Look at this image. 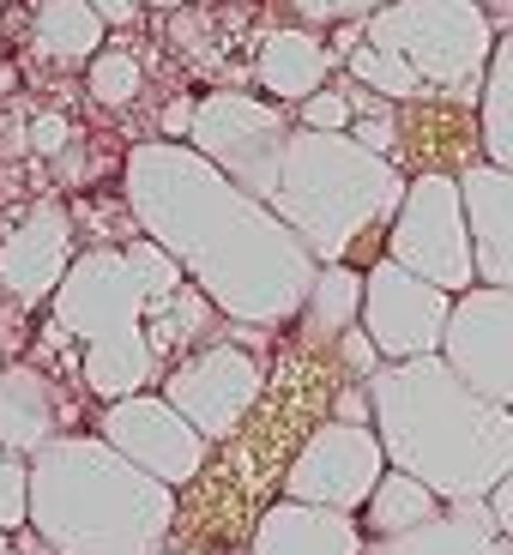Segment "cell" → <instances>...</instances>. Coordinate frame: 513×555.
<instances>
[{
	"mask_svg": "<svg viewBox=\"0 0 513 555\" xmlns=\"http://www.w3.org/2000/svg\"><path fill=\"white\" fill-rule=\"evenodd\" d=\"M121 199L139 236L181 260V272L236 326L303 320L320 260L266 199L200 157L188 139H145L121 164Z\"/></svg>",
	"mask_w": 513,
	"mask_h": 555,
	"instance_id": "6da1fadb",
	"label": "cell"
},
{
	"mask_svg": "<svg viewBox=\"0 0 513 555\" xmlns=\"http://www.w3.org/2000/svg\"><path fill=\"white\" fill-rule=\"evenodd\" d=\"M369 399L387 465L429 483L441 501H489L513 472V411L465 387L447 357L381 362Z\"/></svg>",
	"mask_w": 513,
	"mask_h": 555,
	"instance_id": "7a4b0ae2",
	"label": "cell"
},
{
	"mask_svg": "<svg viewBox=\"0 0 513 555\" xmlns=\"http://www.w3.org/2000/svg\"><path fill=\"white\" fill-rule=\"evenodd\" d=\"M188 284L194 278L152 236H133L121 248L98 242L73 260L49 302V326L79 345V380L91 399H133L169 375L152 345V314H164Z\"/></svg>",
	"mask_w": 513,
	"mask_h": 555,
	"instance_id": "3957f363",
	"label": "cell"
},
{
	"mask_svg": "<svg viewBox=\"0 0 513 555\" xmlns=\"http://www.w3.org/2000/svg\"><path fill=\"white\" fill-rule=\"evenodd\" d=\"M176 489L103 435H61L30 459V538L49 555H164Z\"/></svg>",
	"mask_w": 513,
	"mask_h": 555,
	"instance_id": "277c9868",
	"label": "cell"
},
{
	"mask_svg": "<svg viewBox=\"0 0 513 555\" xmlns=\"http://www.w3.org/2000/svg\"><path fill=\"white\" fill-rule=\"evenodd\" d=\"M405 164L369 152L357 133H315L296 121L284 164H278V188L266 206L291 223L308 242L320 266H338L375 242L381 230H393L405 206Z\"/></svg>",
	"mask_w": 513,
	"mask_h": 555,
	"instance_id": "5b68a950",
	"label": "cell"
},
{
	"mask_svg": "<svg viewBox=\"0 0 513 555\" xmlns=\"http://www.w3.org/2000/svg\"><path fill=\"white\" fill-rule=\"evenodd\" d=\"M362 42L399 55L429 103L477 109L501 25L484 0H393L375 18H362Z\"/></svg>",
	"mask_w": 513,
	"mask_h": 555,
	"instance_id": "8992f818",
	"label": "cell"
},
{
	"mask_svg": "<svg viewBox=\"0 0 513 555\" xmlns=\"http://www.w3.org/2000/svg\"><path fill=\"white\" fill-rule=\"evenodd\" d=\"M387 260H399L405 272L429 278V284H441L453 296L477 291V254H472L459 169H416L411 176L405 206L387 230Z\"/></svg>",
	"mask_w": 513,
	"mask_h": 555,
	"instance_id": "52a82bcc",
	"label": "cell"
},
{
	"mask_svg": "<svg viewBox=\"0 0 513 555\" xmlns=\"http://www.w3.org/2000/svg\"><path fill=\"white\" fill-rule=\"evenodd\" d=\"M291 127L296 121L284 115V103L223 85V91H206V98H200L188 145H194L200 157H211V164L236 181V188H248L254 199H272L278 164H284V145H291Z\"/></svg>",
	"mask_w": 513,
	"mask_h": 555,
	"instance_id": "ba28073f",
	"label": "cell"
},
{
	"mask_svg": "<svg viewBox=\"0 0 513 555\" xmlns=\"http://www.w3.org/2000/svg\"><path fill=\"white\" fill-rule=\"evenodd\" d=\"M260 387H266L260 357L242 350V345H223V338L200 345L194 357H181L176 369L157 380V392H164L206 441H230V435L242 429V416L260 404Z\"/></svg>",
	"mask_w": 513,
	"mask_h": 555,
	"instance_id": "9c48e42d",
	"label": "cell"
},
{
	"mask_svg": "<svg viewBox=\"0 0 513 555\" xmlns=\"http://www.w3.org/2000/svg\"><path fill=\"white\" fill-rule=\"evenodd\" d=\"M387 447L362 423H320L303 447H296L291 472H284V495L315 501V507H338V514H362L375 483L387 477Z\"/></svg>",
	"mask_w": 513,
	"mask_h": 555,
	"instance_id": "30bf717a",
	"label": "cell"
},
{
	"mask_svg": "<svg viewBox=\"0 0 513 555\" xmlns=\"http://www.w3.org/2000/svg\"><path fill=\"white\" fill-rule=\"evenodd\" d=\"M447 320H453V291H441V284H429V278L405 272V266L387 260V254L369 266V291H362V333L375 338L387 362L441 357Z\"/></svg>",
	"mask_w": 513,
	"mask_h": 555,
	"instance_id": "8fae6325",
	"label": "cell"
},
{
	"mask_svg": "<svg viewBox=\"0 0 513 555\" xmlns=\"http://www.w3.org/2000/svg\"><path fill=\"white\" fill-rule=\"evenodd\" d=\"M98 435L115 453L133 459L139 472H152L157 483H169V489L194 483V477L206 472V453H211V441L164 399V392H133V399L103 404Z\"/></svg>",
	"mask_w": 513,
	"mask_h": 555,
	"instance_id": "7c38bea8",
	"label": "cell"
},
{
	"mask_svg": "<svg viewBox=\"0 0 513 555\" xmlns=\"http://www.w3.org/2000/svg\"><path fill=\"white\" fill-rule=\"evenodd\" d=\"M79 260V230H73V211L61 199H37L25 206V218L0 236V302L13 314L30 308H49L61 291V278Z\"/></svg>",
	"mask_w": 513,
	"mask_h": 555,
	"instance_id": "4fadbf2b",
	"label": "cell"
},
{
	"mask_svg": "<svg viewBox=\"0 0 513 555\" xmlns=\"http://www.w3.org/2000/svg\"><path fill=\"white\" fill-rule=\"evenodd\" d=\"M441 357L465 387L513 411V291L477 284V291L453 296Z\"/></svg>",
	"mask_w": 513,
	"mask_h": 555,
	"instance_id": "5bb4252c",
	"label": "cell"
},
{
	"mask_svg": "<svg viewBox=\"0 0 513 555\" xmlns=\"http://www.w3.org/2000/svg\"><path fill=\"white\" fill-rule=\"evenodd\" d=\"M61 435H73L67 387L49 369H37V362H7L0 369V447L37 459Z\"/></svg>",
	"mask_w": 513,
	"mask_h": 555,
	"instance_id": "9a60e30c",
	"label": "cell"
},
{
	"mask_svg": "<svg viewBox=\"0 0 513 555\" xmlns=\"http://www.w3.org/2000/svg\"><path fill=\"white\" fill-rule=\"evenodd\" d=\"M465 188V223H472V254H477V284L513 291V169L472 157L459 169Z\"/></svg>",
	"mask_w": 513,
	"mask_h": 555,
	"instance_id": "2e32d148",
	"label": "cell"
},
{
	"mask_svg": "<svg viewBox=\"0 0 513 555\" xmlns=\"http://www.w3.org/2000/svg\"><path fill=\"white\" fill-rule=\"evenodd\" d=\"M369 538H362L357 514H338V507H315V501H272L260 519H254L248 555H362Z\"/></svg>",
	"mask_w": 513,
	"mask_h": 555,
	"instance_id": "e0dca14e",
	"label": "cell"
},
{
	"mask_svg": "<svg viewBox=\"0 0 513 555\" xmlns=\"http://www.w3.org/2000/svg\"><path fill=\"white\" fill-rule=\"evenodd\" d=\"M333 67H338V55L308 25H278L254 49V85H260V98L284 103V109H303L315 91H326Z\"/></svg>",
	"mask_w": 513,
	"mask_h": 555,
	"instance_id": "ac0fdd59",
	"label": "cell"
},
{
	"mask_svg": "<svg viewBox=\"0 0 513 555\" xmlns=\"http://www.w3.org/2000/svg\"><path fill=\"white\" fill-rule=\"evenodd\" d=\"M362 555H513V538H501L489 501H447V514L405 538H369Z\"/></svg>",
	"mask_w": 513,
	"mask_h": 555,
	"instance_id": "d6986e66",
	"label": "cell"
},
{
	"mask_svg": "<svg viewBox=\"0 0 513 555\" xmlns=\"http://www.w3.org/2000/svg\"><path fill=\"white\" fill-rule=\"evenodd\" d=\"M103 13L91 0H37L30 7V49L55 67H79V61L103 55Z\"/></svg>",
	"mask_w": 513,
	"mask_h": 555,
	"instance_id": "ffe728a7",
	"label": "cell"
},
{
	"mask_svg": "<svg viewBox=\"0 0 513 555\" xmlns=\"http://www.w3.org/2000/svg\"><path fill=\"white\" fill-rule=\"evenodd\" d=\"M362 291H369V272H357L350 260L320 266L315 291H308V302H303L308 345H338L350 326H362Z\"/></svg>",
	"mask_w": 513,
	"mask_h": 555,
	"instance_id": "44dd1931",
	"label": "cell"
},
{
	"mask_svg": "<svg viewBox=\"0 0 513 555\" xmlns=\"http://www.w3.org/2000/svg\"><path fill=\"white\" fill-rule=\"evenodd\" d=\"M441 514H447V501L435 495L429 483H416L411 472H387L357 519H362V538H405V531L429 526V519H441Z\"/></svg>",
	"mask_w": 513,
	"mask_h": 555,
	"instance_id": "7402d4cb",
	"label": "cell"
},
{
	"mask_svg": "<svg viewBox=\"0 0 513 555\" xmlns=\"http://www.w3.org/2000/svg\"><path fill=\"white\" fill-rule=\"evenodd\" d=\"M477 152L513 169V30H501L496 55H489V79L477 98Z\"/></svg>",
	"mask_w": 513,
	"mask_h": 555,
	"instance_id": "603a6c76",
	"label": "cell"
},
{
	"mask_svg": "<svg viewBox=\"0 0 513 555\" xmlns=\"http://www.w3.org/2000/svg\"><path fill=\"white\" fill-rule=\"evenodd\" d=\"M85 91H91L98 109H127V103H139V91H145V67H139V55H127V49H103V55L85 61Z\"/></svg>",
	"mask_w": 513,
	"mask_h": 555,
	"instance_id": "cb8c5ba5",
	"label": "cell"
},
{
	"mask_svg": "<svg viewBox=\"0 0 513 555\" xmlns=\"http://www.w3.org/2000/svg\"><path fill=\"white\" fill-rule=\"evenodd\" d=\"M0 531H30V459L0 447Z\"/></svg>",
	"mask_w": 513,
	"mask_h": 555,
	"instance_id": "d4e9b609",
	"label": "cell"
},
{
	"mask_svg": "<svg viewBox=\"0 0 513 555\" xmlns=\"http://www.w3.org/2000/svg\"><path fill=\"white\" fill-rule=\"evenodd\" d=\"M308 30H338V25H362V18H375L381 7L393 0H284Z\"/></svg>",
	"mask_w": 513,
	"mask_h": 555,
	"instance_id": "484cf974",
	"label": "cell"
},
{
	"mask_svg": "<svg viewBox=\"0 0 513 555\" xmlns=\"http://www.w3.org/2000/svg\"><path fill=\"white\" fill-rule=\"evenodd\" d=\"M296 121L315 127V133H350V121H357V103H350V85H326V91H315V98L296 109Z\"/></svg>",
	"mask_w": 513,
	"mask_h": 555,
	"instance_id": "4316f807",
	"label": "cell"
},
{
	"mask_svg": "<svg viewBox=\"0 0 513 555\" xmlns=\"http://www.w3.org/2000/svg\"><path fill=\"white\" fill-rule=\"evenodd\" d=\"M25 145L37 157H61L73 145V121L67 115H55V109H42V115H30V127H25Z\"/></svg>",
	"mask_w": 513,
	"mask_h": 555,
	"instance_id": "83f0119b",
	"label": "cell"
},
{
	"mask_svg": "<svg viewBox=\"0 0 513 555\" xmlns=\"http://www.w3.org/2000/svg\"><path fill=\"white\" fill-rule=\"evenodd\" d=\"M338 362H345V369H350V375H357V380H369V375H375V369H381V362H387V357H381V345H375V338H369V333H362V326H350V333L345 338H338Z\"/></svg>",
	"mask_w": 513,
	"mask_h": 555,
	"instance_id": "f1b7e54d",
	"label": "cell"
},
{
	"mask_svg": "<svg viewBox=\"0 0 513 555\" xmlns=\"http://www.w3.org/2000/svg\"><path fill=\"white\" fill-rule=\"evenodd\" d=\"M333 416H338V423H362V429H375V399H369V380L338 392V399H333Z\"/></svg>",
	"mask_w": 513,
	"mask_h": 555,
	"instance_id": "f546056e",
	"label": "cell"
},
{
	"mask_svg": "<svg viewBox=\"0 0 513 555\" xmlns=\"http://www.w3.org/2000/svg\"><path fill=\"white\" fill-rule=\"evenodd\" d=\"M194 115H200V98H169L164 103V121H157V127H164L157 139H188V133H194Z\"/></svg>",
	"mask_w": 513,
	"mask_h": 555,
	"instance_id": "4dcf8cb0",
	"label": "cell"
},
{
	"mask_svg": "<svg viewBox=\"0 0 513 555\" xmlns=\"http://www.w3.org/2000/svg\"><path fill=\"white\" fill-rule=\"evenodd\" d=\"M489 514H496L501 538H513V472L501 477V489H496V495H489Z\"/></svg>",
	"mask_w": 513,
	"mask_h": 555,
	"instance_id": "1f68e13d",
	"label": "cell"
},
{
	"mask_svg": "<svg viewBox=\"0 0 513 555\" xmlns=\"http://www.w3.org/2000/svg\"><path fill=\"white\" fill-rule=\"evenodd\" d=\"M91 7L103 13V25H139V7L145 0H91Z\"/></svg>",
	"mask_w": 513,
	"mask_h": 555,
	"instance_id": "d6a6232c",
	"label": "cell"
},
{
	"mask_svg": "<svg viewBox=\"0 0 513 555\" xmlns=\"http://www.w3.org/2000/svg\"><path fill=\"white\" fill-rule=\"evenodd\" d=\"M484 7H489V18H496L501 30H513V0H484Z\"/></svg>",
	"mask_w": 513,
	"mask_h": 555,
	"instance_id": "836d02e7",
	"label": "cell"
},
{
	"mask_svg": "<svg viewBox=\"0 0 513 555\" xmlns=\"http://www.w3.org/2000/svg\"><path fill=\"white\" fill-rule=\"evenodd\" d=\"M0 555H25V550L13 543V531H0Z\"/></svg>",
	"mask_w": 513,
	"mask_h": 555,
	"instance_id": "e575fe53",
	"label": "cell"
},
{
	"mask_svg": "<svg viewBox=\"0 0 513 555\" xmlns=\"http://www.w3.org/2000/svg\"><path fill=\"white\" fill-rule=\"evenodd\" d=\"M145 7H157V13H176V7H188V0H145Z\"/></svg>",
	"mask_w": 513,
	"mask_h": 555,
	"instance_id": "d590c367",
	"label": "cell"
},
{
	"mask_svg": "<svg viewBox=\"0 0 513 555\" xmlns=\"http://www.w3.org/2000/svg\"><path fill=\"white\" fill-rule=\"evenodd\" d=\"M18 550H25V555H49V550H42L37 538H25V543H18Z\"/></svg>",
	"mask_w": 513,
	"mask_h": 555,
	"instance_id": "8d00e7d4",
	"label": "cell"
},
{
	"mask_svg": "<svg viewBox=\"0 0 513 555\" xmlns=\"http://www.w3.org/2000/svg\"><path fill=\"white\" fill-rule=\"evenodd\" d=\"M164 555H206V550H164Z\"/></svg>",
	"mask_w": 513,
	"mask_h": 555,
	"instance_id": "74e56055",
	"label": "cell"
},
{
	"mask_svg": "<svg viewBox=\"0 0 513 555\" xmlns=\"http://www.w3.org/2000/svg\"><path fill=\"white\" fill-rule=\"evenodd\" d=\"M0 369H7V362H0Z\"/></svg>",
	"mask_w": 513,
	"mask_h": 555,
	"instance_id": "f35d334b",
	"label": "cell"
}]
</instances>
